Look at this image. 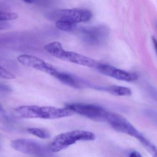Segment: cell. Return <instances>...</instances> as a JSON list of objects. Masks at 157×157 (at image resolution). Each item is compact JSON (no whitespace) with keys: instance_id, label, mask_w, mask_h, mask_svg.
<instances>
[{"instance_id":"obj_25","label":"cell","mask_w":157,"mask_h":157,"mask_svg":"<svg viewBox=\"0 0 157 157\" xmlns=\"http://www.w3.org/2000/svg\"><path fill=\"white\" fill-rule=\"evenodd\" d=\"M156 26L157 28V23H156Z\"/></svg>"},{"instance_id":"obj_12","label":"cell","mask_w":157,"mask_h":157,"mask_svg":"<svg viewBox=\"0 0 157 157\" xmlns=\"http://www.w3.org/2000/svg\"><path fill=\"white\" fill-rule=\"evenodd\" d=\"M40 109L38 106H20L14 109L13 115L19 119H40Z\"/></svg>"},{"instance_id":"obj_18","label":"cell","mask_w":157,"mask_h":157,"mask_svg":"<svg viewBox=\"0 0 157 157\" xmlns=\"http://www.w3.org/2000/svg\"><path fill=\"white\" fill-rule=\"evenodd\" d=\"M18 15L13 12L0 11V21H7L14 20L18 18Z\"/></svg>"},{"instance_id":"obj_14","label":"cell","mask_w":157,"mask_h":157,"mask_svg":"<svg viewBox=\"0 0 157 157\" xmlns=\"http://www.w3.org/2000/svg\"><path fill=\"white\" fill-rule=\"evenodd\" d=\"M57 28L63 31H71L75 29L76 24L68 20L64 19H59L56 22Z\"/></svg>"},{"instance_id":"obj_2","label":"cell","mask_w":157,"mask_h":157,"mask_svg":"<svg viewBox=\"0 0 157 157\" xmlns=\"http://www.w3.org/2000/svg\"><path fill=\"white\" fill-rule=\"evenodd\" d=\"M78 33L79 37L85 43L90 46H98L107 42L110 31L107 26L100 25L81 27Z\"/></svg>"},{"instance_id":"obj_23","label":"cell","mask_w":157,"mask_h":157,"mask_svg":"<svg viewBox=\"0 0 157 157\" xmlns=\"http://www.w3.org/2000/svg\"><path fill=\"white\" fill-rule=\"evenodd\" d=\"M152 41H153V45L155 48V50L156 53L157 55V40L156 38L153 37H152Z\"/></svg>"},{"instance_id":"obj_10","label":"cell","mask_w":157,"mask_h":157,"mask_svg":"<svg viewBox=\"0 0 157 157\" xmlns=\"http://www.w3.org/2000/svg\"><path fill=\"white\" fill-rule=\"evenodd\" d=\"M75 114L71 110L65 108H58L56 107H40V119L44 120H56L65 117H70Z\"/></svg>"},{"instance_id":"obj_20","label":"cell","mask_w":157,"mask_h":157,"mask_svg":"<svg viewBox=\"0 0 157 157\" xmlns=\"http://www.w3.org/2000/svg\"><path fill=\"white\" fill-rule=\"evenodd\" d=\"M148 93L151 97L155 101L157 102V89L153 87H150L148 88Z\"/></svg>"},{"instance_id":"obj_6","label":"cell","mask_w":157,"mask_h":157,"mask_svg":"<svg viewBox=\"0 0 157 157\" xmlns=\"http://www.w3.org/2000/svg\"><path fill=\"white\" fill-rule=\"evenodd\" d=\"M107 123L115 131L130 135L138 141L144 136L124 117L118 113L110 112Z\"/></svg>"},{"instance_id":"obj_16","label":"cell","mask_w":157,"mask_h":157,"mask_svg":"<svg viewBox=\"0 0 157 157\" xmlns=\"http://www.w3.org/2000/svg\"><path fill=\"white\" fill-rule=\"evenodd\" d=\"M140 143L152 157H157V147L155 145L147 140L145 137L141 140Z\"/></svg>"},{"instance_id":"obj_22","label":"cell","mask_w":157,"mask_h":157,"mask_svg":"<svg viewBox=\"0 0 157 157\" xmlns=\"http://www.w3.org/2000/svg\"><path fill=\"white\" fill-rule=\"evenodd\" d=\"M129 157H143L141 154L136 151H134L131 152V154L129 155Z\"/></svg>"},{"instance_id":"obj_24","label":"cell","mask_w":157,"mask_h":157,"mask_svg":"<svg viewBox=\"0 0 157 157\" xmlns=\"http://www.w3.org/2000/svg\"><path fill=\"white\" fill-rule=\"evenodd\" d=\"M4 111V110L2 107V105L0 104V112H3Z\"/></svg>"},{"instance_id":"obj_1","label":"cell","mask_w":157,"mask_h":157,"mask_svg":"<svg viewBox=\"0 0 157 157\" xmlns=\"http://www.w3.org/2000/svg\"><path fill=\"white\" fill-rule=\"evenodd\" d=\"M96 138L93 133L87 131L77 130L67 132L56 136L52 141L49 148L52 153H58L77 141H93Z\"/></svg>"},{"instance_id":"obj_15","label":"cell","mask_w":157,"mask_h":157,"mask_svg":"<svg viewBox=\"0 0 157 157\" xmlns=\"http://www.w3.org/2000/svg\"><path fill=\"white\" fill-rule=\"evenodd\" d=\"M27 131L30 134L41 139H48L51 136L50 133L48 131L41 128H29Z\"/></svg>"},{"instance_id":"obj_7","label":"cell","mask_w":157,"mask_h":157,"mask_svg":"<svg viewBox=\"0 0 157 157\" xmlns=\"http://www.w3.org/2000/svg\"><path fill=\"white\" fill-rule=\"evenodd\" d=\"M52 16L59 19H64L75 24L90 21L93 14L90 10L85 8H74L59 9L55 11Z\"/></svg>"},{"instance_id":"obj_11","label":"cell","mask_w":157,"mask_h":157,"mask_svg":"<svg viewBox=\"0 0 157 157\" xmlns=\"http://www.w3.org/2000/svg\"><path fill=\"white\" fill-rule=\"evenodd\" d=\"M53 77L63 84L74 88H81L84 86L88 85L86 83H85L84 81H82L73 75L60 72L58 70Z\"/></svg>"},{"instance_id":"obj_17","label":"cell","mask_w":157,"mask_h":157,"mask_svg":"<svg viewBox=\"0 0 157 157\" xmlns=\"http://www.w3.org/2000/svg\"><path fill=\"white\" fill-rule=\"evenodd\" d=\"M145 116L157 127V111L152 108H147L144 111Z\"/></svg>"},{"instance_id":"obj_3","label":"cell","mask_w":157,"mask_h":157,"mask_svg":"<svg viewBox=\"0 0 157 157\" xmlns=\"http://www.w3.org/2000/svg\"><path fill=\"white\" fill-rule=\"evenodd\" d=\"M66 107L75 113L93 120L103 122H107L110 112L100 106L93 104L72 103L68 104Z\"/></svg>"},{"instance_id":"obj_13","label":"cell","mask_w":157,"mask_h":157,"mask_svg":"<svg viewBox=\"0 0 157 157\" xmlns=\"http://www.w3.org/2000/svg\"><path fill=\"white\" fill-rule=\"evenodd\" d=\"M98 89L107 91L108 93L116 96H130L132 91L129 88L118 85H111L104 88H98Z\"/></svg>"},{"instance_id":"obj_5","label":"cell","mask_w":157,"mask_h":157,"mask_svg":"<svg viewBox=\"0 0 157 157\" xmlns=\"http://www.w3.org/2000/svg\"><path fill=\"white\" fill-rule=\"evenodd\" d=\"M11 145L14 150L23 154L39 157H52L49 148L48 149L35 140L25 138L16 139L12 141Z\"/></svg>"},{"instance_id":"obj_8","label":"cell","mask_w":157,"mask_h":157,"mask_svg":"<svg viewBox=\"0 0 157 157\" xmlns=\"http://www.w3.org/2000/svg\"><path fill=\"white\" fill-rule=\"evenodd\" d=\"M95 69L102 74L121 81L132 82L136 81L138 78V75L135 73L127 72L108 65L98 63Z\"/></svg>"},{"instance_id":"obj_9","label":"cell","mask_w":157,"mask_h":157,"mask_svg":"<svg viewBox=\"0 0 157 157\" xmlns=\"http://www.w3.org/2000/svg\"><path fill=\"white\" fill-rule=\"evenodd\" d=\"M17 61L23 65L46 73L53 77L58 70L42 59L32 55L23 54L17 57Z\"/></svg>"},{"instance_id":"obj_21","label":"cell","mask_w":157,"mask_h":157,"mask_svg":"<svg viewBox=\"0 0 157 157\" xmlns=\"http://www.w3.org/2000/svg\"><path fill=\"white\" fill-rule=\"evenodd\" d=\"M11 26V25L7 21H0V30L8 29Z\"/></svg>"},{"instance_id":"obj_19","label":"cell","mask_w":157,"mask_h":157,"mask_svg":"<svg viewBox=\"0 0 157 157\" xmlns=\"http://www.w3.org/2000/svg\"><path fill=\"white\" fill-rule=\"evenodd\" d=\"M0 77L6 79H13L16 78L12 73H10L0 65Z\"/></svg>"},{"instance_id":"obj_4","label":"cell","mask_w":157,"mask_h":157,"mask_svg":"<svg viewBox=\"0 0 157 157\" xmlns=\"http://www.w3.org/2000/svg\"><path fill=\"white\" fill-rule=\"evenodd\" d=\"M50 54L60 60L89 67L95 68L98 64L89 57L73 52L65 50L60 43H56L52 47Z\"/></svg>"}]
</instances>
